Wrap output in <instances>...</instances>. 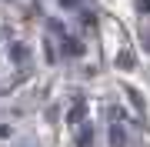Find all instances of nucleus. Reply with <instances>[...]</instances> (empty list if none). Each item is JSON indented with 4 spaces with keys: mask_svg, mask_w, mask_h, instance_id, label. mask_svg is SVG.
<instances>
[{
    "mask_svg": "<svg viewBox=\"0 0 150 147\" xmlns=\"http://www.w3.org/2000/svg\"><path fill=\"white\" fill-rule=\"evenodd\" d=\"M110 144H113V147H127V134H123V127H120V124H113V127H110Z\"/></svg>",
    "mask_w": 150,
    "mask_h": 147,
    "instance_id": "1",
    "label": "nucleus"
},
{
    "mask_svg": "<svg viewBox=\"0 0 150 147\" xmlns=\"http://www.w3.org/2000/svg\"><path fill=\"white\" fill-rule=\"evenodd\" d=\"M77 147H93V131L90 127H83V131L77 134Z\"/></svg>",
    "mask_w": 150,
    "mask_h": 147,
    "instance_id": "2",
    "label": "nucleus"
},
{
    "mask_svg": "<svg viewBox=\"0 0 150 147\" xmlns=\"http://www.w3.org/2000/svg\"><path fill=\"white\" fill-rule=\"evenodd\" d=\"M64 50H67V54H70V57H77V54H80V50H83V47H80V44H77V40H70V37H67V40H64Z\"/></svg>",
    "mask_w": 150,
    "mask_h": 147,
    "instance_id": "3",
    "label": "nucleus"
},
{
    "mask_svg": "<svg viewBox=\"0 0 150 147\" xmlns=\"http://www.w3.org/2000/svg\"><path fill=\"white\" fill-rule=\"evenodd\" d=\"M80 117H83V100H77V104H74V110H70V124H77Z\"/></svg>",
    "mask_w": 150,
    "mask_h": 147,
    "instance_id": "4",
    "label": "nucleus"
}]
</instances>
